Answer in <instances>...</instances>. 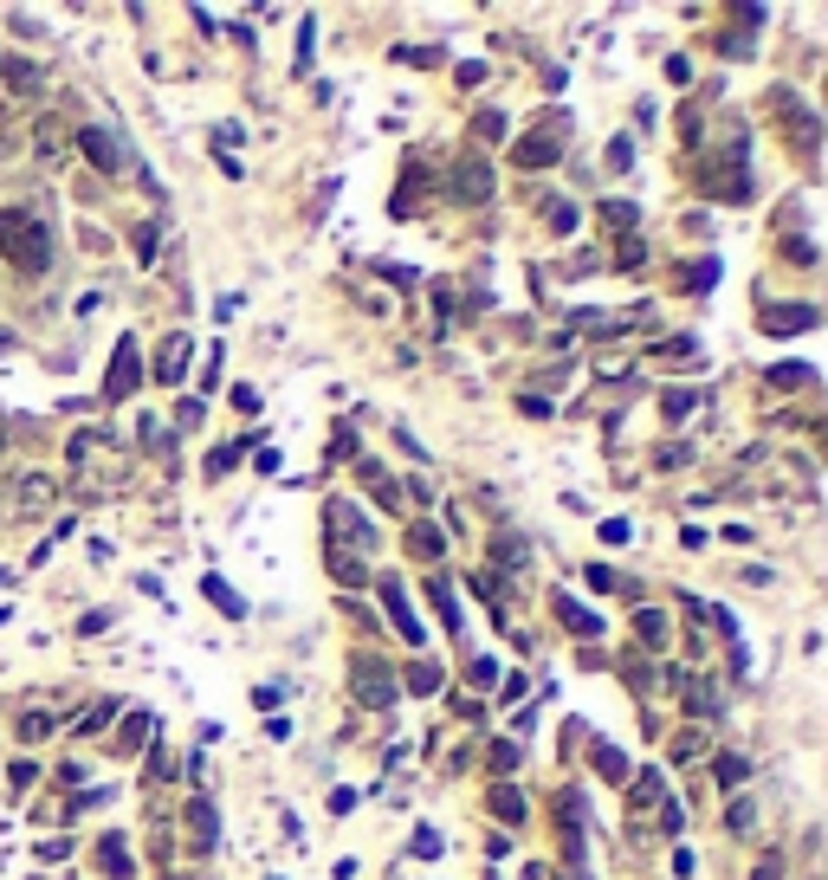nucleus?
<instances>
[{"mask_svg": "<svg viewBox=\"0 0 828 880\" xmlns=\"http://www.w3.org/2000/svg\"><path fill=\"white\" fill-rule=\"evenodd\" d=\"M0 253H7L20 272H46V266H52V234H46V220L26 214V207H7V214H0Z\"/></svg>", "mask_w": 828, "mask_h": 880, "instance_id": "obj_1", "label": "nucleus"}, {"mask_svg": "<svg viewBox=\"0 0 828 880\" xmlns=\"http://www.w3.org/2000/svg\"><path fill=\"white\" fill-rule=\"evenodd\" d=\"M356 693H362V706H375V712H389L395 706V680H389V667H383V660H375V654H362L356 660Z\"/></svg>", "mask_w": 828, "mask_h": 880, "instance_id": "obj_2", "label": "nucleus"}, {"mask_svg": "<svg viewBox=\"0 0 828 880\" xmlns=\"http://www.w3.org/2000/svg\"><path fill=\"white\" fill-rule=\"evenodd\" d=\"M136 376H142V356H136V337H123L117 356H110V376H104V402H130Z\"/></svg>", "mask_w": 828, "mask_h": 880, "instance_id": "obj_3", "label": "nucleus"}, {"mask_svg": "<svg viewBox=\"0 0 828 880\" xmlns=\"http://www.w3.org/2000/svg\"><path fill=\"white\" fill-rule=\"evenodd\" d=\"M383 602H389V622H395V634L421 647V615L408 609V596H402V582H395V576H383Z\"/></svg>", "mask_w": 828, "mask_h": 880, "instance_id": "obj_4", "label": "nucleus"}, {"mask_svg": "<svg viewBox=\"0 0 828 880\" xmlns=\"http://www.w3.org/2000/svg\"><path fill=\"white\" fill-rule=\"evenodd\" d=\"M557 156H563V142H557L550 130H538V136L518 142V162H524V169H544V162H557Z\"/></svg>", "mask_w": 828, "mask_h": 880, "instance_id": "obj_5", "label": "nucleus"}, {"mask_svg": "<svg viewBox=\"0 0 828 880\" xmlns=\"http://www.w3.org/2000/svg\"><path fill=\"white\" fill-rule=\"evenodd\" d=\"M0 79H7V91L33 98V91L46 85V71H39V65H26V58H0Z\"/></svg>", "mask_w": 828, "mask_h": 880, "instance_id": "obj_6", "label": "nucleus"}, {"mask_svg": "<svg viewBox=\"0 0 828 880\" xmlns=\"http://www.w3.org/2000/svg\"><path fill=\"white\" fill-rule=\"evenodd\" d=\"M201 596L220 609V615H227V622H240L246 615V602H240V590H234V582H220V576H201Z\"/></svg>", "mask_w": 828, "mask_h": 880, "instance_id": "obj_7", "label": "nucleus"}, {"mask_svg": "<svg viewBox=\"0 0 828 880\" xmlns=\"http://www.w3.org/2000/svg\"><path fill=\"white\" fill-rule=\"evenodd\" d=\"M79 142H85V156H91L98 169H117V162H123V150H117L110 130H79Z\"/></svg>", "mask_w": 828, "mask_h": 880, "instance_id": "obj_8", "label": "nucleus"}, {"mask_svg": "<svg viewBox=\"0 0 828 880\" xmlns=\"http://www.w3.org/2000/svg\"><path fill=\"white\" fill-rule=\"evenodd\" d=\"M815 324V305H770L764 311V330H809Z\"/></svg>", "mask_w": 828, "mask_h": 880, "instance_id": "obj_9", "label": "nucleus"}, {"mask_svg": "<svg viewBox=\"0 0 828 880\" xmlns=\"http://www.w3.org/2000/svg\"><path fill=\"white\" fill-rule=\"evenodd\" d=\"M454 194H460V201H486V194H492V175H486L479 162H460V175H454Z\"/></svg>", "mask_w": 828, "mask_h": 880, "instance_id": "obj_10", "label": "nucleus"}, {"mask_svg": "<svg viewBox=\"0 0 828 880\" xmlns=\"http://www.w3.org/2000/svg\"><path fill=\"white\" fill-rule=\"evenodd\" d=\"M98 867L110 874V880H130L136 867H130V848H123V835H104V848H98Z\"/></svg>", "mask_w": 828, "mask_h": 880, "instance_id": "obj_11", "label": "nucleus"}, {"mask_svg": "<svg viewBox=\"0 0 828 880\" xmlns=\"http://www.w3.org/2000/svg\"><path fill=\"white\" fill-rule=\"evenodd\" d=\"M182 370H188V337H169L162 356H156V382H175Z\"/></svg>", "mask_w": 828, "mask_h": 880, "instance_id": "obj_12", "label": "nucleus"}, {"mask_svg": "<svg viewBox=\"0 0 828 880\" xmlns=\"http://www.w3.org/2000/svg\"><path fill=\"white\" fill-rule=\"evenodd\" d=\"M188 822H194V835H201L207 848L220 842V816H214V802H207V796H194V802H188Z\"/></svg>", "mask_w": 828, "mask_h": 880, "instance_id": "obj_13", "label": "nucleus"}, {"mask_svg": "<svg viewBox=\"0 0 828 880\" xmlns=\"http://www.w3.org/2000/svg\"><path fill=\"white\" fill-rule=\"evenodd\" d=\"M492 816H498V822H524V790L498 783V790H492Z\"/></svg>", "mask_w": 828, "mask_h": 880, "instance_id": "obj_14", "label": "nucleus"}, {"mask_svg": "<svg viewBox=\"0 0 828 880\" xmlns=\"http://www.w3.org/2000/svg\"><path fill=\"white\" fill-rule=\"evenodd\" d=\"M408 550H414L421 563H434V557H440V531H434V525H408Z\"/></svg>", "mask_w": 828, "mask_h": 880, "instance_id": "obj_15", "label": "nucleus"}, {"mask_svg": "<svg viewBox=\"0 0 828 880\" xmlns=\"http://www.w3.org/2000/svg\"><path fill=\"white\" fill-rule=\"evenodd\" d=\"M595 770L609 777V783H628V758H622L615 745H595Z\"/></svg>", "mask_w": 828, "mask_h": 880, "instance_id": "obj_16", "label": "nucleus"}, {"mask_svg": "<svg viewBox=\"0 0 828 880\" xmlns=\"http://www.w3.org/2000/svg\"><path fill=\"white\" fill-rule=\"evenodd\" d=\"M809 382H815L809 362H783V370H770V389H809Z\"/></svg>", "mask_w": 828, "mask_h": 880, "instance_id": "obj_17", "label": "nucleus"}, {"mask_svg": "<svg viewBox=\"0 0 828 880\" xmlns=\"http://www.w3.org/2000/svg\"><path fill=\"white\" fill-rule=\"evenodd\" d=\"M246 447H253V440H227V447H220V454L207 460V473L220 479V473H227V466H240V454H246Z\"/></svg>", "mask_w": 828, "mask_h": 880, "instance_id": "obj_18", "label": "nucleus"}, {"mask_svg": "<svg viewBox=\"0 0 828 880\" xmlns=\"http://www.w3.org/2000/svg\"><path fill=\"white\" fill-rule=\"evenodd\" d=\"M557 615H563V622H570V628H576V634H602V622H595V615H589V609H570V602H563V596H557Z\"/></svg>", "mask_w": 828, "mask_h": 880, "instance_id": "obj_19", "label": "nucleus"}, {"mask_svg": "<svg viewBox=\"0 0 828 880\" xmlns=\"http://www.w3.org/2000/svg\"><path fill=\"white\" fill-rule=\"evenodd\" d=\"M408 686H414V693H434V686H440V667H434V660H414V667H408Z\"/></svg>", "mask_w": 828, "mask_h": 880, "instance_id": "obj_20", "label": "nucleus"}, {"mask_svg": "<svg viewBox=\"0 0 828 880\" xmlns=\"http://www.w3.org/2000/svg\"><path fill=\"white\" fill-rule=\"evenodd\" d=\"M634 628H641V641H666V615H660V609H641Z\"/></svg>", "mask_w": 828, "mask_h": 880, "instance_id": "obj_21", "label": "nucleus"}, {"mask_svg": "<svg viewBox=\"0 0 828 880\" xmlns=\"http://www.w3.org/2000/svg\"><path fill=\"white\" fill-rule=\"evenodd\" d=\"M660 408H666V421H680V414H693V389H666V395H660Z\"/></svg>", "mask_w": 828, "mask_h": 880, "instance_id": "obj_22", "label": "nucleus"}, {"mask_svg": "<svg viewBox=\"0 0 828 880\" xmlns=\"http://www.w3.org/2000/svg\"><path fill=\"white\" fill-rule=\"evenodd\" d=\"M142 739H149V712H136V718L123 725V739H117V745H123V751H136Z\"/></svg>", "mask_w": 828, "mask_h": 880, "instance_id": "obj_23", "label": "nucleus"}, {"mask_svg": "<svg viewBox=\"0 0 828 880\" xmlns=\"http://www.w3.org/2000/svg\"><path fill=\"white\" fill-rule=\"evenodd\" d=\"M136 434L149 440V447H169V427H162L156 414H142V421H136Z\"/></svg>", "mask_w": 828, "mask_h": 880, "instance_id": "obj_24", "label": "nucleus"}, {"mask_svg": "<svg viewBox=\"0 0 828 880\" xmlns=\"http://www.w3.org/2000/svg\"><path fill=\"white\" fill-rule=\"evenodd\" d=\"M687 285H693V291H706V285H718V259H699V266L687 272Z\"/></svg>", "mask_w": 828, "mask_h": 880, "instance_id": "obj_25", "label": "nucleus"}, {"mask_svg": "<svg viewBox=\"0 0 828 880\" xmlns=\"http://www.w3.org/2000/svg\"><path fill=\"white\" fill-rule=\"evenodd\" d=\"M311 46H318V26L305 20V39H298V65H291V71H311Z\"/></svg>", "mask_w": 828, "mask_h": 880, "instance_id": "obj_26", "label": "nucleus"}, {"mask_svg": "<svg viewBox=\"0 0 828 880\" xmlns=\"http://www.w3.org/2000/svg\"><path fill=\"white\" fill-rule=\"evenodd\" d=\"M473 130H479V136H486V142H498V136H505V117H498V110H486V117H479V123H473Z\"/></svg>", "mask_w": 828, "mask_h": 880, "instance_id": "obj_27", "label": "nucleus"}, {"mask_svg": "<svg viewBox=\"0 0 828 880\" xmlns=\"http://www.w3.org/2000/svg\"><path fill=\"white\" fill-rule=\"evenodd\" d=\"M492 770H498V777L518 770V745H492Z\"/></svg>", "mask_w": 828, "mask_h": 880, "instance_id": "obj_28", "label": "nucleus"}, {"mask_svg": "<svg viewBox=\"0 0 828 880\" xmlns=\"http://www.w3.org/2000/svg\"><path fill=\"white\" fill-rule=\"evenodd\" d=\"M718 783H744V758L725 751V758H718Z\"/></svg>", "mask_w": 828, "mask_h": 880, "instance_id": "obj_29", "label": "nucleus"}, {"mask_svg": "<svg viewBox=\"0 0 828 880\" xmlns=\"http://www.w3.org/2000/svg\"><path fill=\"white\" fill-rule=\"evenodd\" d=\"M602 544H628V519H609V525H602Z\"/></svg>", "mask_w": 828, "mask_h": 880, "instance_id": "obj_30", "label": "nucleus"}, {"mask_svg": "<svg viewBox=\"0 0 828 880\" xmlns=\"http://www.w3.org/2000/svg\"><path fill=\"white\" fill-rule=\"evenodd\" d=\"M46 725H52L46 712H26V718H20V731H26V739H46Z\"/></svg>", "mask_w": 828, "mask_h": 880, "instance_id": "obj_31", "label": "nucleus"}, {"mask_svg": "<svg viewBox=\"0 0 828 880\" xmlns=\"http://www.w3.org/2000/svg\"><path fill=\"white\" fill-rule=\"evenodd\" d=\"M414 854H440V835H434V829H414Z\"/></svg>", "mask_w": 828, "mask_h": 880, "instance_id": "obj_32", "label": "nucleus"}]
</instances>
